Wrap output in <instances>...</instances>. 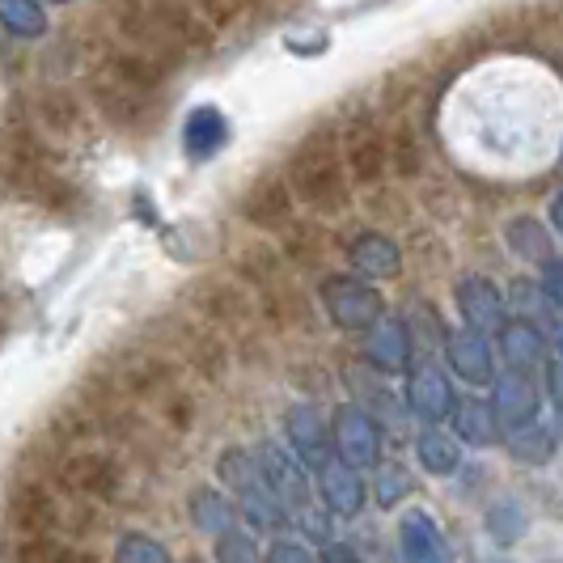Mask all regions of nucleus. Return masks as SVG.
I'll list each match as a JSON object with an SVG mask.
<instances>
[{
    "label": "nucleus",
    "mask_w": 563,
    "mask_h": 563,
    "mask_svg": "<svg viewBox=\"0 0 563 563\" xmlns=\"http://www.w3.org/2000/svg\"><path fill=\"white\" fill-rule=\"evenodd\" d=\"M217 471H221V483L233 492V500H238V508H242V517L251 521L254 530H276V526L288 521L280 500L272 496V487H267V479H263V471H258V462H254L251 450H225L221 453V462H217Z\"/></svg>",
    "instance_id": "nucleus-1"
},
{
    "label": "nucleus",
    "mask_w": 563,
    "mask_h": 563,
    "mask_svg": "<svg viewBox=\"0 0 563 563\" xmlns=\"http://www.w3.org/2000/svg\"><path fill=\"white\" fill-rule=\"evenodd\" d=\"M254 462H258V471H263V479L272 487V496L280 500L284 517H301V512H310L313 508V496H310V475H306V466L292 457V453L276 445V441H263L258 450H254Z\"/></svg>",
    "instance_id": "nucleus-2"
},
{
    "label": "nucleus",
    "mask_w": 563,
    "mask_h": 563,
    "mask_svg": "<svg viewBox=\"0 0 563 563\" xmlns=\"http://www.w3.org/2000/svg\"><path fill=\"white\" fill-rule=\"evenodd\" d=\"M331 450L339 462H347L352 471H368L382 457V428L373 423L365 407L343 402L331 420Z\"/></svg>",
    "instance_id": "nucleus-3"
},
{
    "label": "nucleus",
    "mask_w": 563,
    "mask_h": 563,
    "mask_svg": "<svg viewBox=\"0 0 563 563\" xmlns=\"http://www.w3.org/2000/svg\"><path fill=\"white\" fill-rule=\"evenodd\" d=\"M322 306L339 331H368L382 318V297L361 276H331L322 284Z\"/></svg>",
    "instance_id": "nucleus-4"
},
{
    "label": "nucleus",
    "mask_w": 563,
    "mask_h": 563,
    "mask_svg": "<svg viewBox=\"0 0 563 563\" xmlns=\"http://www.w3.org/2000/svg\"><path fill=\"white\" fill-rule=\"evenodd\" d=\"M457 310L466 318V331H475V335H500L508 322L505 292L487 276H462L457 280Z\"/></svg>",
    "instance_id": "nucleus-5"
},
{
    "label": "nucleus",
    "mask_w": 563,
    "mask_h": 563,
    "mask_svg": "<svg viewBox=\"0 0 563 563\" xmlns=\"http://www.w3.org/2000/svg\"><path fill=\"white\" fill-rule=\"evenodd\" d=\"M284 432H288V445H292V457L306 466V471H318L327 457H331V423L318 416V407L310 402H297L288 407L284 416Z\"/></svg>",
    "instance_id": "nucleus-6"
},
{
    "label": "nucleus",
    "mask_w": 563,
    "mask_h": 563,
    "mask_svg": "<svg viewBox=\"0 0 563 563\" xmlns=\"http://www.w3.org/2000/svg\"><path fill=\"white\" fill-rule=\"evenodd\" d=\"M407 407L411 416H420L423 423H441L453 411V386L445 377V368H437L432 361L411 368L407 377Z\"/></svg>",
    "instance_id": "nucleus-7"
},
{
    "label": "nucleus",
    "mask_w": 563,
    "mask_h": 563,
    "mask_svg": "<svg viewBox=\"0 0 563 563\" xmlns=\"http://www.w3.org/2000/svg\"><path fill=\"white\" fill-rule=\"evenodd\" d=\"M318 475V492H322V500L331 512L339 517H356L361 508H365V483H361V471H352L347 462H339L335 453L313 471Z\"/></svg>",
    "instance_id": "nucleus-8"
},
{
    "label": "nucleus",
    "mask_w": 563,
    "mask_h": 563,
    "mask_svg": "<svg viewBox=\"0 0 563 563\" xmlns=\"http://www.w3.org/2000/svg\"><path fill=\"white\" fill-rule=\"evenodd\" d=\"M398 547H402V560L407 563H450L445 534L437 530V521L423 508H411L398 521Z\"/></svg>",
    "instance_id": "nucleus-9"
},
{
    "label": "nucleus",
    "mask_w": 563,
    "mask_h": 563,
    "mask_svg": "<svg viewBox=\"0 0 563 563\" xmlns=\"http://www.w3.org/2000/svg\"><path fill=\"white\" fill-rule=\"evenodd\" d=\"M492 411L500 428H521V423L538 420V390L526 373H505L496 377V395H492Z\"/></svg>",
    "instance_id": "nucleus-10"
},
{
    "label": "nucleus",
    "mask_w": 563,
    "mask_h": 563,
    "mask_svg": "<svg viewBox=\"0 0 563 563\" xmlns=\"http://www.w3.org/2000/svg\"><path fill=\"white\" fill-rule=\"evenodd\" d=\"M365 356L377 373H402V368L411 365V335H407V327L398 318H377L368 327Z\"/></svg>",
    "instance_id": "nucleus-11"
},
{
    "label": "nucleus",
    "mask_w": 563,
    "mask_h": 563,
    "mask_svg": "<svg viewBox=\"0 0 563 563\" xmlns=\"http://www.w3.org/2000/svg\"><path fill=\"white\" fill-rule=\"evenodd\" d=\"M445 356H450V368L462 377V382H471V386L496 382V356H492L487 339L475 335V331H457V335H450Z\"/></svg>",
    "instance_id": "nucleus-12"
},
{
    "label": "nucleus",
    "mask_w": 563,
    "mask_h": 563,
    "mask_svg": "<svg viewBox=\"0 0 563 563\" xmlns=\"http://www.w3.org/2000/svg\"><path fill=\"white\" fill-rule=\"evenodd\" d=\"M352 272L365 280H390L402 272V251L386 233H365L352 242Z\"/></svg>",
    "instance_id": "nucleus-13"
},
{
    "label": "nucleus",
    "mask_w": 563,
    "mask_h": 563,
    "mask_svg": "<svg viewBox=\"0 0 563 563\" xmlns=\"http://www.w3.org/2000/svg\"><path fill=\"white\" fill-rule=\"evenodd\" d=\"M225 141H229L225 114L217 111V107H196L191 119H187V128H183V148H187V157H191V162H208Z\"/></svg>",
    "instance_id": "nucleus-14"
},
{
    "label": "nucleus",
    "mask_w": 563,
    "mask_h": 563,
    "mask_svg": "<svg viewBox=\"0 0 563 563\" xmlns=\"http://www.w3.org/2000/svg\"><path fill=\"white\" fill-rule=\"evenodd\" d=\"M453 432L462 437V441H471V445H492V441H500V420H496V411H492V402H483V398H453Z\"/></svg>",
    "instance_id": "nucleus-15"
},
{
    "label": "nucleus",
    "mask_w": 563,
    "mask_h": 563,
    "mask_svg": "<svg viewBox=\"0 0 563 563\" xmlns=\"http://www.w3.org/2000/svg\"><path fill=\"white\" fill-rule=\"evenodd\" d=\"M500 352H505V361L512 373H526V368H534L538 361H542L547 343H542L534 322H505V331H500Z\"/></svg>",
    "instance_id": "nucleus-16"
},
{
    "label": "nucleus",
    "mask_w": 563,
    "mask_h": 563,
    "mask_svg": "<svg viewBox=\"0 0 563 563\" xmlns=\"http://www.w3.org/2000/svg\"><path fill=\"white\" fill-rule=\"evenodd\" d=\"M416 457H420V466L428 475H453L457 462H462V450H457V441H453L450 432H441L432 423V428H423L420 437H416Z\"/></svg>",
    "instance_id": "nucleus-17"
},
{
    "label": "nucleus",
    "mask_w": 563,
    "mask_h": 563,
    "mask_svg": "<svg viewBox=\"0 0 563 563\" xmlns=\"http://www.w3.org/2000/svg\"><path fill=\"white\" fill-rule=\"evenodd\" d=\"M191 521H196L203 534L221 538V534H229V530H238V508L229 505L221 492L199 487L196 496H191Z\"/></svg>",
    "instance_id": "nucleus-18"
},
{
    "label": "nucleus",
    "mask_w": 563,
    "mask_h": 563,
    "mask_svg": "<svg viewBox=\"0 0 563 563\" xmlns=\"http://www.w3.org/2000/svg\"><path fill=\"white\" fill-rule=\"evenodd\" d=\"M0 26L18 38H38L47 30V13L38 0H0Z\"/></svg>",
    "instance_id": "nucleus-19"
},
{
    "label": "nucleus",
    "mask_w": 563,
    "mask_h": 563,
    "mask_svg": "<svg viewBox=\"0 0 563 563\" xmlns=\"http://www.w3.org/2000/svg\"><path fill=\"white\" fill-rule=\"evenodd\" d=\"M508 450H512V457H521V462H547L551 453H555V437L542 428L538 420L521 423V428H512L508 432Z\"/></svg>",
    "instance_id": "nucleus-20"
},
{
    "label": "nucleus",
    "mask_w": 563,
    "mask_h": 563,
    "mask_svg": "<svg viewBox=\"0 0 563 563\" xmlns=\"http://www.w3.org/2000/svg\"><path fill=\"white\" fill-rule=\"evenodd\" d=\"M114 563H169V551L148 534H123L114 547Z\"/></svg>",
    "instance_id": "nucleus-21"
},
{
    "label": "nucleus",
    "mask_w": 563,
    "mask_h": 563,
    "mask_svg": "<svg viewBox=\"0 0 563 563\" xmlns=\"http://www.w3.org/2000/svg\"><path fill=\"white\" fill-rule=\"evenodd\" d=\"M407 492H411V475H407L398 462H386V466L377 471V500L390 508V505H398Z\"/></svg>",
    "instance_id": "nucleus-22"
},
{
    "label": "nucleus",
    "mask_w": 563,
    "mask_h": 563,
    "mask_svg": "<svg viewBox=\"0 0 563 563\" xmlns=\"http://www.w3.org/2000/svg\"><path fill=\"white\" fill-rule=\"evenodd\" d=\"M508 242H512V251L526 254V258H547V233H538L534 221H512L508 225Z\"/></svg>",
    "instance_id": "nucleus-23"
},
{
    "label": "nucleus",
    "mask_w": 563,
    "mask_h": 563,
    "mask_svg": "<svg viewBox=\"0 0 563 563\" xmlns=\"http://www.w3.org/2000/svg\"><path fill=\"white\" fill-rule=\"evenodd\" d=\"M217 555H221V563H254L251 534H242V530H229V534H221V538H217Z\"/></svg>",
    "instance_id": "nucleus-24"
},
{
    "label": "nucleus",
    "mask_w": 563,
    "mask_h": 563,
    "mask_svg": "<svg viewBox=\"0 0 563 563\" xmlns=\"http://www.w3.org/2000/svg\"><path fill=\"white\" fill-rule=\"evenodd\" d=\"M542 292H547V301H555L563 310V258H547L542 263Z\"/></svg>",
    "instance_id": "nucleus-25"
},
{
    "label": "nucleus",
    "mask_w": 563,
    "mask_h": 563,
    "mask_svg": "<svg viewBox=\"0 0 563 563\" xmlns=\"http://www.w3.org/2000/svg\"><path fill=\"white\" fill-rule=\"evenodd\" d=\"M267 563H318V560H313L301 542H276V547L267 551Z\"/></svg>",
    "instance_id": "nucleus-26"
},
{
    "label": "nucleus",
    "mask_w": 563,
    "mask_h": 563,
    "mask_svg": "<svg viewBox=\"0 0 563 563\" xmlns=\"http://www.w3.org/2000/svg\"><path fill=\"white\" fill-rule=\"evenodd\" d=\"M547 390H551V402H555V411H560V423H563V361L547 368Z\"/></svg>",
    "instance_id": "nucleus-27"
},
{
    "label": "nucleus",
    "mask_w": 563,
    "mask_h": 563,
    "mask_svg": "<svg viewBox=\"0 0 563 563\" xmlns=\"http://www.w3.org/2000/svg\"><path fill=\"white\" fill-rule=\"evenodd\" d=\"M322 563H365L352 547H343V542H331L327 551H322Z\"/></svg>",
    "instance_id": "nucleus-28"
},
{
    "label": "nucleus",
    "mask_w": 563,
    "mask_h": 563,
    "mask_svg": "<svg viewBox=\"0 0 563 563\" xmlns=\"http://www.w3.org/2000/svg\"><path fill=\"white\" fill-rule=\"evenodd\" d=\"M551 225H555V233L563 238V191L555 196V203H551Z\"/></svg>",
    "instance_id": "nucleus-29"
},
{
    "label": "nucleus",
    "mask_w": 563,
    "mask_h": 563,
    "mask_svg": "<svg viewBox=\"0 0 563 563\" xmlns=\"http://www.w3.org/2000/svg\"><path fill=\"white\" fill-rule=\"evenodd\" d=\"M555 347H560V352H563V327H560V331H555Z\"/></svg>",
    "instance_id": "nucleus-30"
},
{
    "label": "nucleus",
    "mask_w": 563,
    "mask_h": 563,
    "mask_svg": "<svg viewBox=\"0 0 563 563\" xmlns=\"http://www.w3.org/2000/svg\"><path fill=\"white\" fill-rule=\"evenodd\" d=\"M56 4H68V0H56Z\"/></svg>",
    "instance_id": "nucleus-31"
}]
</instances>
